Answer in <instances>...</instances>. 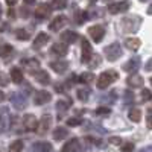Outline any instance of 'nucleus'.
Instances as JSON below:
<instances>
[{"label": "nucleus", "instance_id": "obj_1", "mask_svg": "<svg viewBox=\"0 0 152 152\" xmlns=\"http://www.w3.org/2000/svg\"><path fill=\"white\" fill-rule=\"evenodd\" d=\"M117 78H119V75L114 70L104 72L102 75H99V78H97V88L99 90H105L108 85H111V82L117 81Z\"/></svg>", "mask_w": 152, "mask_h": 152}, {"label": "nucleus", "instance_id": "obj_2", "mask_svg": "<svg viewBox=\"0 0 152 152\" xmlns=\"http://www.w3.org/2000/svg\"><path fill=\"white\" fill-rule=\"evenodd\" d=\"M142 26V18L138 15H131V17H126L122 21V29L123 32H137L138 28Z\"/></svg>", "mask_w": 152, "mask_h": 152}, {"label": "nucleus", "instance_id": "obj_3", "mask_svg": "<svg viewBox=\"0 0 152 152\" xmlns=\"http://www.w3.org/2000/svg\"><path fill=\"white\" fill-rule=\"evenodd\" d=\"M104 53L107 55V59L108 61H117L119 58H120V55H122V47H120V44L119 43H111L110 46H107L105 49H104Z\"/></svg>", "mask_w": 152, "mask_h": 152}, {"label": "nucleus", "instance_id": "obj_4", "mask_svg": "<svg viewBox=\"0 0 152 152\" xmlns=\"http://www.w3.org/2000/svg\"><path fill=\"white\" fill-rule=\"evenodd\" d=\"M50 14H52V8H50V5L40 3V5L37 6V11H35L37 20H46V18L50 17Z\"/></svg>", "mask_w": 152, "mask_h": 152}, {"label": "nucleus", "instance_id": "obj_5", "mask_svg": "<svg viewBox=\"0 0 152 152\" xmlns=\"http://www.w3.org/2000/svg\"><path fill=\"white\" fill-rule=\"evenodd\" d=\"M88 34H90V37L93 38L94 43H99V41H102V38L105 37V28L102 24H96V26H91L88 29Z\"/></svg>", "mask_w": 152, "mask_h": 152}, {"label": "nucleus", "instance_id": "obj_6", "mask_svg": "<svg viewBox=\"0 0 152 152\" xmlns=\"http://www.w3.org/2000/svg\"><path fill=\"white\" fill-rule=\"evenodd\" d=\"M129 6H131V3L128 0H122V2H117V3H111L108 6V11H110V14H120V12L128 11Z\"/></svg>", "mask_w": 152, "mask_h": 152}, {"label": "nucleus", "instance_id": "obj_7", "mask_svg": "<svg viewBox=\"0 0 152 152\" xmlns=\"http://www.w3.org/2000/svg\"><path fill=\"white\" fill-rule=\"evenodd\" d=\"M140 64H142V59H140V56H132L128 62H125V66H123V70L126 72V73H135L137 70H138V67H140Z\"/></svg>", "mask_w": 152, "mask_h": 152}, {"label": "nucleus", "instance_id": "obj_8", "mask_svg": "<svg viewBox=\"0 0 152 152\" xmlns=\"http://www.w3.org/2000/svg\"><path fill=\"white\" fill-rule=\"evenodd\" d=\"M9 99H11V102H12V105H14L15 110H23L24 107H26V97H24V94H21L18 91L12 93Z\"/></svg>", "mask_w": 152, "mask_h": 152}, {"label": "nucleus", "instance_id": "obj_9", "mask_svg": "<svg viewBox=\"0 0 152 152\" xmlns=\"http://www.w3.org/2000/svg\"><path fill=\"white\" fill-rule=\"evenodd\" d=\"M21 66L26 69L29 73H37L40 70V61L35 59V58H29V59H23L21 61Z\"/></svg>", "mask_w": 152, "mask_h": 152}, {"label": "nucleus", "instance_id": "obj_10", "mask_svg": "<svg viewBox=\"0 0 152 152\" xmlns=\"http://www.w3.org/2000/svg\"><path fill=\"white\" fill-rule=\"evenodd\" d=\"M50 99H52V96H50L49 91L46 90H40V91H37L35 96H34V102L35 105H44L47 102H50Z\"/></svg>", "mask_w": 152, "mask_h": 152}, {"label": "nucleus", "instance_id": "obj_11", "mask_svg": "<svg viewBox=\"0 0 152 152\" xmlns=\"http://www.w3.org/2000/svg\"><path fill=\"white\" fill-rule=\"evenodd\" d=\"M23 126L26 131H37V126H38V120L34 114H26L23 119Z\"/></svg>", "mask_w": 152, "mask_h": 152}, {"label": "nucleus", "instance_id": "obj_12", "mask_svg": "<svg viewBox=\"0 0 152 152\" xmlns=\"http://www.w3.org/2000/svg\"><path fill=\"white\" fill-rule=\"evenodd\" d=\"M81 43H82V62H88L91 59V56H93V50H91V44L88 43L85 38H82L81 40Z\"/></svg>", "mask_w": 152, "mask_h": 152}, {"label": "nucleus", "instance_id": "obj_13", "mask_svg": "<svg viewBox=\"0 0 152 152\" xmlns=\"http://www.w3.org/2000/svg\"><path fill=\"white\" fill-rule=\"evenodd\" d=\"M67 23V20H66V17L64 15H58V17H55L52 21H50V24H49V29L52 31V32H58V31H61L62 29V26Z\"/></svg>", "mask_w": 152, "mask_h": 152}, {"label": "nucleus", "instance_id": "obj_14", "mask_svg": "<svg viewBox=\"0 0 152 152\" xmlns=\"http://www.w3.org/2000/svg\"><path fill=\"white\" fill-rule=\"evenodd\" d=\"M50 123H52V117L49 116V114H44V116L41 117V120L38 122V126H37V129L40 134H46L50 128Z\"/></svg>", "mask_w": 152, "mask_h": 152}, {"label": "nucleus", "instance_id": "obj_15", "mask_svg": "<svg viewBox=\"0 0 152 152\" xmlns=\"http://www.w3.org/2000/svg\"><path fill=\"white\" fill-rule=\"evenodd\" d=\"M79 38V35L76 34L75 31H64L61 34V43L62 44H72V43H75L76 40Z\"/></svg>", "mask_w": 152, "mask_h": 152}, {"label": "nucleus", "instance_id": "obj_16", "mask_svg": "<svg viewBox=\"0 0 152 152\" xmlns=\"http://www.w3.org/2000/svg\"><path fill=\"white\" fill-rule=\"evenodd\" d=\"M79 151H81V145H79L78 138L69 140L67 143H64V146H62V149H61V152H79Z\"/></svg>", "mask_w": 152, "mask_h": 152}, {"label": "nucleus", "instance_id": "obj_17", "mask_svg": "<svg viewBox=\"0 0 152 152\" xmlns=\"http://www.w3.org/2000/svg\"><path fill=\"white\" fill-rule=\"evenodd\" d=\"M126 82H128V85H129L131 88H142L143 84H145V79L142 78L140 75H131Z\"/></svg>", "mask_w": 152, "mask_h": 152}, {"label": "nucleus", "instance_id": "obj_18", "mask_svg": "<svg viewBox=\"0 0 152 152\" xmlns=\"http://www.w3.org/2000/svg\"><path fill=\"white\" fill-rule=\"evenodd\" d=\"M47 43H49V35L44 34V32H41V34H38L37 38L34 40V49H41V47H44Z\"/></svg>", "mask_w": 152, "mask_h": 152}, {"label": "nucleus", "instance_id": "obj_19", "mask_svg": "<svg viewBox=\"0 0 152 152\" xmlns=\"http://www.w3.org/2000/svg\"><path fill=\"white\" fill-rule=\"evenodd\" d=\"M50 67L56 73H64L69 67V62L67 61H53V62H50Z\"/></svg>", "mask_w": 152, "mask_h": 152}, {"label": "nucleus", "instance_id": "obj_20", "mask_svg": "<svg viewBox=\"0 0 152 152\" xmlns=\"http://www.w3.org/2000/svg\"><path fill=\"white\" fill-rule=\"evenodd\" d=\"M50 50H52V53L56 55V56H64L67 53V46L62 44V43H55Z\"/></svg>", "mask_w": 152, "mask_h": 152}, {"label": "nucleus", "instance_id": "obj_21", "mask_svg": "<svg viewBox=\"0 0 152 152\" xmlns=\"http://www.w3.org/2000/svg\"><path fill=\"white\" fill-rule=\"evenodd\" d=\"M35 78H37V81H38V82L43 84V85L50 84V76H49V73H47V72H44V70H38V72L35 73Z\"/></svg>", "mask_w": 152, "mask_h": 152}, {"label": "nucleus", "instance_id": "obj_22", "mask_svg": "<svg viewBox=\"0 0 152 152\" xmlns=\"http://www.w3.org/2000/svg\"><path fill=\"white\" fill-rule=\"evenodd\" d=\"M67 135H69L67 128H62V126H59V128H55V131H53V140L61 142V140H64Z\"/></svg>", "mask_w": 152, "mask_h": 152}, {"label": "nucleus", "instance_id": "obj_23", "mask_svg": "<svg viewBox=\"0 0 152 152\" xmlns=\"http://www.w3.org/2000/svg\"><path fill=\"white\" fill-rule=\"evenodd\" d=\"M34 149H35L37 152H52V151H53L52 145L47 143V142H40V143H35V145H34Z\"/></svg>", "mask_w": 152, "mask_h": 152}, {"label": "nucleus", "instance_id": "obj_24", "mask_svg": "<svg viewBox=\"0 0 152 152\" xmlns=\"http://www.w3.org/2000/svg\"><path fill=\"white\" fill-rule=\"evenodd\" d=\"M11 79L14 81L15 84H21L23 82V73L18 67H14L11 70Z\"/></svg>", "mask_w": 152, "mask_h": 152}, {"label": "nucleus", "instance_id": "obj_25", "mask_svg": "<svg viewBox=\"0 0 152 152\" xmlns=\"http://www.w3.org/2000/svg\"><path fill=\"white\" fill-rule=\"evenodd\" d=\"M12 46L8 44V43H0V56L2 58H8L11 53H12Z\"/></svg>", "mask_w": 152, "mask_h": 152}, {"label": "nucleus", "instance_id": "obj_26", "mask_svg": "<svg viewBox=\"0 0 152 152\" xmlns=\"http://www.w3.org/2000/svg\"><path fill=\"white\" fill-rule=\"evenodd\" d=\"M125 46L129 50H134L135 52V50L140 47V40H138V38H128V40L125 41Z\"/></svg>", "mask_w": 152, "mask_h": 152}, {"label": "nucleus", "instance_id": "obj_27", "mask_svg": "<svg viewBox=\"0 0 152 152\" xmlns=\"http://www.w3.org/2000/svg\"><path fill=\"white\" fill-rule=\"evenodd\" d=\"M129 119L135 123H138L142 120V111L138 110V108H131L129 110Z\"/></svg>", "mask_w": 152, "mask_h": 152}, {"label": "nucleus", "instance_id": "obj_28", "mask_svg": "<svg viewBox=\"0 0 152 152\" xmlns=\"http://www.w3.org/2000/svg\"><path fill=\"white\" fill-rule=\"evenodd\" d=\"M23 151V142L21 140H14L9 145V152H21Z\"/></svg>", "mask_w": 152, "mask_h": 152}, {"label": "nucleus", "instance_id": "obj_29", "mask_svg": "<svg viewBox=\"0 0 152 152\" xmlns=\"http://www.w3.org/2000/svg\"><path fill=\"white\" fill-rule=\"evenodd\" d=\"M78 79H79V82H82V84H90V82L94 79V76H93L91 72H88V73H82Z\"/></svg>", "mask_w": 152, "mask_h": 152}, {"label": "nucleus", "instance_id": "obj_30", "mask_svg": "<svg viewBox=\"0 0 152 152\" xmlns=\"http://www.w3.org/2000/svg\"><path fill=\"white\" fill-rule=\"evenodd\" d=\"M70 108V100H58L56 102V110L61 113H64V111H67Z\"/></svg>", "mask_w": 152, "mask_h": 152}, {"label": "nucleus", "instance_id": "obj_31", "mask_svg": "<svg viewBox=\"0 0 152 152\" xmlns=\"http://www.w3.org/2000/svg\"><path fill=\"white\" fill-rule=\"evenodd\" d=\"M76 94H78V99H79V100L85 102V100L90 97V90H88V88H87V90H85V88H81V90L76 91Z\"/></svg>", "mask_w": 152, "mask_h": 152}, {"label": "nucleus", "instance_id": "obj_32", "mask_svg": "<svg viewBox=\"0 0 152 152\" xmlns=\"http://www.w3.org/2000/svg\"><path fill=\"white\" fill-rule=\"evenodd\" d=\"M15 37L18 38V40H29L31 34L26 32V29H17L15 31Z\"/></svg>", "mask_w": 152, "mask_h": 152}, {"label": "nucleus", "instance_id": "obj_33", "mask_svg": "<svg viewBox=\"0 0 152 152\" xmlns=\"http://www.w3.org/2000/svg\"><path fill=\"white\" fill-rule=\"evenodd\" d=\"M66 5H67L66 0H52V3H50V6L53 9H64Z\"/></svg>", "mask_w": 152, "mask_h": 152}, {"label": "nucleus", "instance_id": "obj_34", "mask_svg": "<svg viewBox=\"0 0 152 152\" xmlns=\"http://www.w3.org/2000/svg\"><path fill=\"white\" fill-rule=\"evenodd\" d=\"M110 113H111V108H108V107H99L96 110L97 116H107V114H110Z\"/></svg>", "mask_w": 152, "mask_h": 152}, {"label": "nucleus", "instance_id": "obj_35", "mask_svg": "<svg viewBox=\"0 0 152 152\" xmlns=\"http://www.w3.org/2000/svg\"><path fill=\"white\" fill-rule=\"evenodd\" d=\"M81 123H82V119L81 117H72V119L67 120V125L69 126H79Z\"/></svg>", "mask_w": 152, "mask_h": 152}, {"label": "nucleus", "instance_id": "obj_36", "mask_svg": "<svg viewBox=\"0 0 152 152\" xmlns=\"http://www.w3.org/2000/svg\"><path fill=\"white\" fill-rule=\"evenodd\" d=\"M152 100V93L149 90H143L142 91V102H149Z\"/></svg>", "mask_w": 152, "mask_h": 152}, {"label": "nucleus", "instance_id": "obj_37", "mask_svg": "<svg viewBox=\"0 0 152 152\" xmlns=\"http://www.w3.org/2000/svg\"><path fill=\"white\" fill-rule=\"evenodd\" d=\"M122 152H134V145L132 143H125L122 146Z\"/></svg>", "mask_w": 152, "mask_h": 152}, {"label": "nucleus", "instance_id": "obj_38", "mask_svg": "<svg viewBox=\"0 0 152 152\" xmlns=\"http://www.w3.org/2000/svg\"><path fill=\"white\" fill-rule=\"evenodd\" d=\"M146 125H148V128L152 129V110L148 111V117H146Z\"/></svg>", "mask_w": 152, "mask_h": 152}, {"label": "nucleus", "instance_id": "obj_39", "mask_svg": "<svg viewBox=\"0 0 152 152\" xmlns=\"http://www.w3.org/2000/svg\"><path fill=\"white\" fill-rule=\"evenodd\" d=\"M131 102H132V93L126 91L125 93V104H131Z\"/></svg>", "mask_w": 152, "mask_h": 152}, {"label": "nucleus", "instance_id": "obj_40", "mask_svg": "<svg viewBox=\"0 0 152 152\" xmlns=\"http://www.w3.org/2000/svg\"><path fill=\"white\" fill-rule=\"evenodd\" d=\"M0 85H8V79H6V76L3 73H0Z\"/></svg>", "mask_w": 152, "mask_h": 152}, {"label": "nucleus", "instance_id": "obj_41", "mask_svg": "<svg viewBox=\"0 0 152 152\" xmlns=\"http://www.w3.org/2000/svg\"><path fill=\"white\" fill-rule=\"evenodd\" d=\"M110 143H113V145H120L122 140H120L119 137H111V138H110Z\"/></svg>", "mask_w": 152, "mask_h": 152}, {"label": "nucleus", "instance_id": "obj_42", "mask_svg": "<svg viewBox=\"0 0 152 152\" xmlns=\"http://www.w3.org/2000/svg\"><path fill=\"white\" fill-rule=\"evenodd\" d=\"M55 90H56L58 93H64V85H62V84H56V85H55Z\"/></svg>", "mask_w": 152, "mask_h": 152}, {"label": "nucleus", "instance_id": "obj_43", "mask_svg": "<svg viewBox=\"0 0 152 152\" xmlns=\"http://www.w3.org/2000/svg\"><path fill=\"white\" fill-rule=\"evenodd\" d=\"M145 69H146V72H152V58L146 62V66H145Z\"/></svg>", "mask_w": 152, "mask_h": 152}, {"label": "nucleus", "instance_id": "obj_44", "mask_svg": "<svg viewBox=\"0 0 152 152\" xmlns=\"http://www.w3.org/2000/svg\"><path fill=\"white\" fill-rule=\"evenodd\" d=\"M35 0H24V6H29V5H34Z\"/></svg>", "mask_w": 152, "mask_h": 152}, {"label": "nucleus", "instance_id": "obj_45", "mask_svg": "<svg viewBox=\"0 0 152 152\" xmlns=\"http://www.w3.org/2000/svg\"><path fill=\"white\" fill-rule=\"evenodd\" d=\"M6 113V110H2V108H0V120H2L3 119V114Z\"/></svg>", "mask_w": 152, "mask_h": 152}, {"label": "nucleus", "instance_id": "obj_46", "mask_svg": "<svg viewBox=\"0 0 152 152\" xmlns=\"http://www.w3.org/2000/svg\"><path fill=\"white\" fill-rule=\"evenodd\" d=\"M6 2H8L9 5H15V3L18 2V0H6Z\"/></svg>", "mask_w": 152, "mask_h": 152}, {"label": "nucleus", "instance_id": "obj_47", "mask_svg": "<svg viewBox=\"0 0 152 152\" xmlns=\"http://www.w3.org/2000/svg\"><path fill=\"white\" fill-rule=\"evenodd\" d=\"M148 14L152 15V3H151V6H148Z\"/></svg>", "mask_w": 152, "mask_h": 152}, {"label": "nucleus", "instance_id": "obj_48", "mask_svg": "<svg viewBox=\"0 0 152 152\" xmlns=\"http://www.w3.org/2000/svg\"><path fill=\"white\" fill-rule=\"evenodd\" d=\"M142 152H152V146H149V148H146V149H143Z\"/></svg>", "mask_w": 152, "mask_h": 152}, {"label": "nucleus", "instance_id": "obj_49", "mask_svg": "<svg viewBox=\"0 0 152 152\" xmlns=\"http://www.w3.org/2000/svg\"><path fill=\"white\" fill-rule=\"evenodd\" d=\"M3 99H5V94H3V91H0V102H2Z\"/></svg>", "mask_w": 152, "mask_h": 152}, {"label": "nucleus", "instance_id": "obj_50", "mask_svg": "<svg viewBox=\"0 0 152 152\" xmlns=\"http://www.w3.org/2000/svg\"><path fill=\"white\" fill-rule=\"evenodd\" d=\"M0 17H2V5H0Z\"/></svg>", "mask_w": 152, "mask_h": 152}, {"label": "nucleus", "instance_id": "obj_51", "mask_svg": "<svg viewBox=\"0 0 152 152\" xmlns=\"http://www.w3.org/2000/svg\"><path fill=\"white\" fill-rule=\"evenodd\" d=\"M140 2H148V0H140Z\"/></svg>", "mask_w": 152, "mask_h": 152}, {"label": "nucleus", "instance_id": "obj_52", "mask_svg": "<svg viewBox=\"0 0 152 152\" xmlns=\"http://www.w3.org/2000/svg\"><path fill=\"white\" fill-rule=\"evenodd\" d=\"M151 84H152V78H151Z\"/></svg>", "mask_w": 152, "mask_h": 152}, {"label": "nucleus", "instance_id": "obj_53", "mask_svg": "<svg viewBox=\"0 0 152 152\" xmlns=\"http://www.w3.org/2000/svg\"><path fill=\"white\" fill-rule=\"evenodd\" d=\"M91 2H94V0H91Z\"/></svg>", "mask_w": 152, "mask_h": 152}]
</instances>
